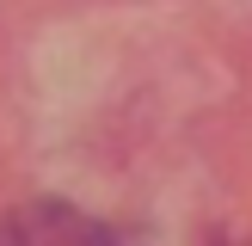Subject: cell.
Returning <instances> with one entry per match:
<instances>
[{
    "label": "cell",
    "mask_w": 252,
    "mask_h": 246,
    "mask_svg": "<svg viewBox=\"0 0 252 246\" xmlns=\"http://www.w3.org/2000/svg\"><path fill=\"white\" fill-rule=\"evenodd\" d=\"M0 240H111V228L74 215V209L56 203V197H37V203H25L19 215L0 221Z\"/></svg>",
    "instance_id": "1"
}]
</instances>
